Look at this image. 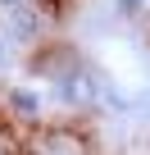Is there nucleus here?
I'll list each match as a JSON object with an SVG mask.
<instances>
[{
	"mask_svg": "<svg viewBox=\"0 0 150 155\" xmlns=\"http://www.w3.org/2000/svg\"><path fill=\"white\" fill-rule=\"evenodd\" d=\"M0 64H5V41H0Z\"/></svg>",
	"mask_w": 150,
	"mask_h": 155,
	"instance_id": "nucleus-4",
	"label": "nucleus"
},
{
	"mask_svg": "<svg viewBox=\"0 0 150 155\" xmlns=\"http://www.w3.org/2000/svg\"><path fill=\"white\" fill-rule=\"evenodd\" d=\"M59 91H64L68 101H91V96H96V78L82 73V68H78V73H64V78H59Z\"/></svg>",
	"mask_w": 150,
	"mask_h": 155,
	"instance_id": "nucleus-1",
	"label": "nucleus"
},
{
	"mask_svg": "<svg viewBox=\"0 0 150 155\" xmlns=\"http://www.w3.org/2000/svg\"><path fill=\"white\" fill-rule=\"evenodd\" d=\"M5 5H9V9H23V5H27V0H5Z\"/></svg>",
	"mask_w": 150,
	"mask_h": 155,
	"instance_id": "nucleus-3",
	"label": "nucleus"
},
{
	"mask_svg": "<svg viewBox=\"0 0 150 155\" xmlns=\"http://www.w3.org/2000/svg\"><path fill=\"white\" fill-rule=\"evenodd\" d=\"M5 101H9L14 119H27V123H32V119H41V101H37V96H32L27 87H14V91L5 96Z\"/></svg>",
	"mask_w": 150,
	"mask_h": 155,
	"instance_id": "nucleus-2",
	"label": "nucleus"
}]
</instances>
